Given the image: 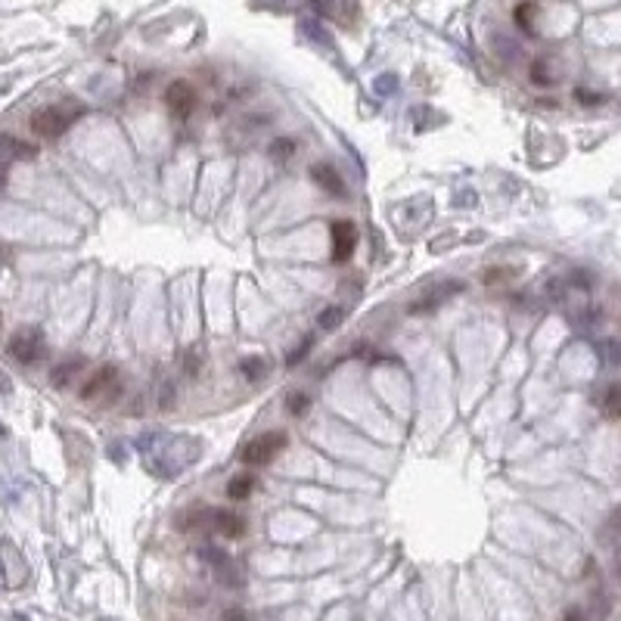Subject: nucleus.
<instances>
[{
  "label": "nucleus",
  "mask_w": 621,
  "mask_h": 621,
  "mask_svg": "<svg viewBox=\"0 0 621 621\" xmlns=\"http://www.w3.org/2000/svg\"><path fill=\"white\" fill-rule=\"evenodd\" d=\"M78 112L81 109L78 106H44V109H37L35 115H31V134L35 137H41V140H57V137H62L69 128H72V122L78 119Z\"/></svg>",
  "instance_id": "f257e3e1"
},
{
  "label": "nucleus",
  "mask_w": 621,
  "mask_h": 621,
  "mask_svg": "<svg viewBox=\"0 0 621 621\" xmlns=\"http://www.w3.org/2000/svg\"><path fill=\"white\" fill-rule=\"evenodd\" d=\"M286 447H289L286 432H280V429L264 432V435L252 438V442L242 447V463H246V466H267V463L277 460Z\"/></svg>",
  "instance_id": "f03ea898"
},
{
  "label": "nucleus",
  "mask_w": 621,
  "mask_h": 621,
  "mask_svg": "<svg viewBox=\"0 0 621 621\" xmlns=\"http://www.w3.org/2000/svg\"><path fill=\"white\" fill-rule=\"evenodd\" d=\"M10 355L19 360V364H37L47 355V345H44V333L35 326H22L13 333L10 339Z\"/></svg>",
  "instance_id": "7ed1b4c3"
},
{
  "label": "nucleus",
  "mask_w": 621,
  "mask_h": 621,
  "mask_svg": "<svg viewBox=\"0 0 621 621\" xmlns=\"http://www.w3.org/2000/svg\"><path fill=\"white\" fill-rule=\"evenodd\" d=\"M196 103H199V93H196V88L187 78H177V81H171L168 88H165V106H168V112L177 115V119H187L196 109Z\"/></svg>",
  "instance_id": "20e7f679"
},
{
  "label": "nucleus",
  "mask_w": 621,
  "mask_h": 621,
  "mask_svg": "<svg viewBox=\"0 0 621 621\" xmlns=\"http://www.w3.org/2000/svg\"><path fill=\"white\" fill-rule=\"evenodd\" d=\"M115 382H119V367L115 364H103V367H97L88 379H84V385H81V401H97V398H103L106 391H112L115 389Z\"/></svg>",
  "instance_id": "39448f33"
},
{
  "label": "nucleus",
  "mask_w": 621,
  "mask_h": 621,
  "mask_svg": "<svg viewBox=\"0 0 621 621\" xmlns=\"http://www.w3.org/2000/svg\"><path fill=\"white\" fill-rule=\"evenodd\" d=\"M329 239H333V261L345 264L357 249V227L351 221H336L329 227Z\"/></svg>",
  "instance_id": "423d86ee"
},
{
  "label": "nucleus",
  "mask_w": 621,
  "mask_h": 621,
  "mask_svg": "<svg viewBox=\"0 0 621 621\" xmlns=\"http://www.w3.org/2000/svg\"><path fill=\"white\" fill-rule=\"evenodd\" d=\"M311 180L326 196H333V199H348V187H345V180H342V175H339V168H336V165H329V162L311 165Z\"/></svg>",
  "instance_id": "0eeeda50"
},
{
  "label": "nucleus",
  "mask_w": 621,
  "mask_h": 621,
  "mask_svg": "<svg viewBox=\"0 0 621 621\" xmlns=\"http://www.w3.org/2000/svg\"><path fill=\"white\" fill-rule=\"evenodd\" d=\"M37 155V146L28 140L16 137V134H0V159L6 162H28Z\"/></svg>",
  "instance_id": "6e6552de"
},
{
  "label": "nucleus",
  "mask_w": 621,
  "mask_h": 621,
  "mask_svg": "<svg viewBox=\"0 0 621 621\" xmlns=\"http://www.w3.org/2000/svg\"><path fill=\"white\" fill-rule=\"evenodd\" d=\"M308 4H311V10H317L320 16L336 19V22H351L357 16L355 0H308Z\"/></svg>",
  "instance_id": "1a4fd4ad"
},
{
  "label": "nucleus",
  "mask_w": 621,
  "mask_h": 621,
  "mask_svg": "<svg viewBox=\"0 0 621 621\" xmlns=\"http://www.w3.org/2000/svg\"><path fill=\"white\" fill-rule=\"evenodd\" d=\"M211 528H215L221 538H242V531H246V522H242L239 513H230V509H215L211 513Z\"/></svg>",
  "instance_id": "9d476101"
},
{
  "label": "nucleus",
  "mask_w": 621,
  "mask_h": 621,
  "mask_svg": "<svg viewBox=\"0 0 621 621\" xmlns=\"http://www.w3.org/2000/svg\"><path fill=\"white\" fill-rule=\"evenodd\" d=\"M81 370H84V357H69V360H62V364H57V370L50 373L53 389H66V385H72L75 376Z\"/></svg>",
  "instance_id": "9b49d317"
},
{
  "label": "nucleus",
  "mask_w": 621,
  "mask_h": 621,
  "mask_svg": "<svg viewBox=\"0 0 621 621\" xmlns=\"http://www.w3.org/2000/svg\"><path fill=\"white\" fill-rule=\"evenodd\" d=\"M211 513L215 509H187L184 516H177V528L180 531H199V528H211Z\"/></svg>",
  "instance_id": "f8f14e48"
},
{
  "label": "nucleus",
  "mask_w": 621,
  "mask_h": 621,
  "mask_svg": "<svg viewBox=\"0 0 621 621\" xmlns=\"http://www.w3.org/2000/svg\"><path fill=\"white\" fill-rule=\"evenodd\" d=\"M252 488H255V475L242 473V475H233L230 482H227V497L230 500H246Z\"/></svg>",
  "instance_id": "ddd939ff"
},
{
  "label": "nucleus",
  "mask_w": 621,
  "mask_h": 621,
  "mask_svg": "<svg viewBox=\"0 0 621 621\" xmlns=\"http://www.w3.org/2000/svg\"><path fill=\"white\" fill-rule=\"evenodd\" d=\"M239 373L246 376L249 382H258V379H261V376L267 373V360H264V357H246V360L239 364Z\"/></svg>",
  "instance_id": "4468645a"
},
{
  "label": "nucleus",
  "mask_w": 621,
  "mask_h": 621,
  "mask_svg": "<svg viewBox=\"0 0 621 621\" xmlns=\"http://www.w3.org/2000/svg\"><path fill=\"white\" fill-rule=\"evenodd\" d=\"M267 153H271L273 162H286L289 155L295 153V140L292 137H277L271 146H267Z\"/></svg>",
  "instance_id": "2eb2a0df"
},
{
  "label": "nucleus",
  "mask_w": 621,
  "mask_h": 621,
  "mask_svg": "<svg viewBox=\"0 0 621 621\" xmlns=\"http://www.w3.org/2000/svg\"><path fill=\"white\" fill-rule=\"evenodd\" d=\"M596 351L603 355V360H606L609 367H621V339H606L596 345Z\"/></svg>",
  "instance_id": "dca6fc26"
},
{
  "label": "nucleus",
  "mask_w": 621,
  "mask_h": 621,
  "mask_svg": "<svg viewBox=\"0 0 621 621\" xmlns=\"http://www.w3.org/2000/svg\"><path fill=\"white\" fill-rule=\"evenodd\" d=\"M531 81L540 84V88H550V84L556 81V75L550 72V62L547 59H534L531 62Z\"/></svg>",
  "instance_id": "f3484780"
},
{
  "label": "nucleus",
  "mask_w": 621,
  "mask_h": 621,
  "mask_svg": "<svg viewBox=\"0 0 621 621\" xmlns=\"http://www.w3.org/2000/svg\"><path fill=\"white\" fill-rule=\"evenodd\" d=\"M603 410H606V416H615V420H621V385H609V389H606Z\"/></svg>",
  "instance_id": "a211bd4d"
},
{
  "label": "nucleus",
  "mask_w": 621,
  "mask_h": 621,
  "mask_svg": "<svg viewBox=\"0 0 621 621\" xmlns=\"http://www.w3.org/2000/svg\"><path fill=\"white\" fill-rule=\"evenodd\" d=\"M513 277H516L513 267H491V271H485V273H482V283H485V286H497V283L513 280Z\"/></svg>",
  "instance_id": "6ab92c4d"
},
{
  "label": "nucleus",
  "mask_w": 621,
  "mask_h": 621,
  "mask_svg": "<svg viewBox=\"0 0 621 621\" xmlns=\"http://www.w3.org/2000/svg\"><path fill=\"white\" fill-rule=\"evenodd\" d=\"M342 320H345V311H342V308H336V304H333V308H326L324 314H320V317H317V324H320V329H336V326L342 324Z\"/></svg>",
  "instance_id": "aec40b11"
},
{
  "label": "nucleus",
  "mask_w": 621,
  "mask_h": 621,
  "mask_svg": "<svg viewBox=\"0 0 621 621\" xmlns=\"http://www.w3.org/2000/svg\"><path fill=\"white\" fill-rule=\"evenodd\" d=\"M565 292H569V280H547V286H544V295L550 298V302H562L565 298Z\"/></svg>",
  "instance_id": "412c9836"
},
{
  "label": "nucleus",
  "mask_w": 621,
  "mask_h": 621,
  "mask_svg": "<svg viewBox=\"0 0 621 621\" xmlns=\"http://www.w3.org/2000/svg\"><path fill=\"white\" fill-rule=\"evenodd\" d=\"M311 348H314V336H304V342L298 345V348L292 351V355H286V367H295L298 360H304V357H308V351H311Z\"/></svg>",
  "instance_id": "4be33fe9"
},
{
  "label": "nucleus",
  "mask_w": 621,
  "mask_h": 621,
  "mask_svg": "<svg viewBox=\"0 0 621 621\" xmlns=\"http://www.w3.org/2000/svg\"><path fill=\"white\" fill-rule=\"evenodd\" d=\"M308 404H311L308 395H289V398H286V407H289V413H292V416H304Z\"/></svg>",
  "instance_id": "5701e85b"
},
{
  "label": "nucleus",
  "mask_w": 621,
  "mask_h": 621,
  "mask_svg": "<svg viewBox=\"0 0 621 621\" xmlns=\"http://www.w3.org/2000/svg\"><path fill=\"white\" fill-rule=\"evenodd\" d=\"M528 16H531V4H519V6H516V22H519L522 28H531Z\"/></svg>",
  "instance_id": "b1692460"
},
{
  "label": "nucleus",
  "mask_w": 621,
  "mask_h": 621,
  "mask_svg": "<svg viewBox=\"0 0 621 621\" xmlns=\"http://www.w3.org/2000/svg\"><path fill=\"white\" fill-rule=\"evenodd\" d=\"M575 97L581 100V103H603V97H600V93H587L584 88H581V90L575 93Z\"/></svg>",
  "instance_id": "393cba45"
},
{
  "label": "nucleus",
  "mask_w": 621,
  "mask_h": 621,
  "mask_svg": "<svg viewBox=\"0 0 621 621\" xmlns=\"http://www.w3.org/2000/svg\"><path fill=\"white\" fill-rule=\"evenodd\" d=\"M224 621H249V615L242 609H227L224 612Z\"/></svg>",
  "instance_id": "a878e982"
},
{
  "label": "nucleus",
  "mask_w": 621,
  "mask_h": 621,
  "mask_svg": "<svg viewBox=\"0 0 621 621\" xmlns=\"http://www.w3.org/2000/svg\"><path fill=\"white\" fill-rule=\"evenodd\" d=\"M6 180H10V162L0 159V187H6Z\"/></svg>",
  "instance_id": "bb28decb"
},
{
  "label": "nucleus",
  "mask_w": 621,
  "mask_h": 621,
  "mask_svg": "<svg viewBox=\"0 0 621 621\" xmlns=\"http://www.w3.org/2000/svg\"><path fill=\"white\" fill-rule=\"evenodd\" d=\"M562 621H584V615H581L578 609H572V612H569V615H565Z\"/></svg>",
  "instance_id": "cd10ccee"
},
{
  "label": "nucleus",
  "mask_w": 621,
  "mask_h": 621,
  "mask_svg": "<svg viewBox=\"0 0 621 621\" xmlns=\"http://www.w3.org/2000/svg\"><path fill=\"white\" fill-rule=\"evenodd\" d=\"M615 525H621V509H618V516H615Z\"/></svg>",
  "instance_id": "c85d7f7f"
},
{
  "label": "nucleus",
  "mask_w": 621,
  "mask_h": 621,
  "mask_svg": "<svg viewBox=\"0 0 621 621\" xmlns=\"http://www.w3.org/2000/svg\"><path fill=\"white\" fill-rule=\"evenodd\" d=\"M0 258H4V252H0Z\"/></svg>",
  "instance_id": "c756f323"
}]
</instances>
